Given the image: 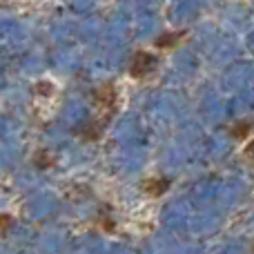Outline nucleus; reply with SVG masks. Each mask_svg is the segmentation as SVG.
<instances>
[{"instance_id":"nucleus-1","label":"nucleus","mask_w":254,"mask_h":254,"mask_svg":"<svg viewBox=\"0 0 254 254\" xmlns=\"http://www.w3.org/2000/svg\"><path fill=\"white\" fill-rule=\"evenodd\" d=\"M94 103H96V107H101V110L107 112L110 116L114 114L116 103H119V92H116L114 83H105L98 89H94Z\"/></svg>"},{"instance_id":"nucleus-2","label":"nucleus","mask_w":254,"mask_h":254,"mask_svg":"<svg viewBox=\"0 0 254 254\" xmlns=\"http://www.w3.org/2000/svg\"><path fill=\"white\" fill-rule=\"evenodd\" d=\"M156 67V56H152L149 52H138L134 54L129 63V76L131 78H145L149 71H154Z\"/></svg>"},{"instance_id":"nucleus-3","label":"nucleus","mask_w":254,"mask_h":254,"mask_svg":"<svg viewBox=\"0 0 254 254\" xmlns=\"http://www.w3.org/2000/svg\"><path fill=\"white\" fill-rule=\"evenodd\" d=\"M170 185H172L170 179H147L143 188L149 196H161V194H165L170 190Z\"/></svg>"},{"instance_id":"nucleus-4","label":"nucleus","mask_w":254,"mask_h":254,"mask_svg":"<svg viewBox=\"0 0 254 254\" xmlns=\"http://www.w3.org/2000/svg\"><path fill=\"white\" fill-rule=\"evenodd\" d=\"M103 127H105V123H101V121H89L87 125L80 127L78 134L83 136V140H96V138H101Z\"/></svg>"},{"instance_id":"nucleus-5","label":"nucleus","mask_w":254,"mask_h":254,"mask_svg":"<svg viewBox=\"0 0 254 254\" xmlns=\"http://www.w3.org/2000/svg\"><path fill=\"white\" fill-rule=\"evenodd\" d=\"M34 165L38 167V170H47V167L54 165V156L47 152V149H38L34 156Z\"/></svg>"},{"instance_id":"nucleus-6","label":"nucleus","mask_w":254,"mask_h":254,"mask_svg":"<svg viewBox=\"0 0 254 254\" xmlns=\"http://www.w3.org/2000/svg\"><path fill=\"white\" fill-rule=\"evenodd\" d=\"M232 136L237 140H243V138H248L250 136V131H252V123H248V121H239L237 125H232Z\"/></svg>"},{"instance_id":"nucleus-7","label":"nucleus","mask_w":254,"mask_h":254,"mask_svg":"<svg viewBox=\"0 0 254 254\" xmlns=\"http://www.w3.org/2000/svg\"><path fill=\"white\" fill-rule=\"evenodd\" d=\"M179 38H183V31H179V34H165V36H161V38L156 40V47H161V49L172 47V45H176V40Z\"/></svg>"},{"instance_id":"nucleus-8","label":"nucleus","mask_w":254,"mask_h":254,"mask_svg":"<svg viewBox=\"0 0 254 254\" xmlns=\"http://www.w3.org/2000/svg\"><path fill=\"white\" fill-rule=\"evenodd\" d=\"M11 225H13V219L9 214H0V239L4 237V234L11 230Z\"/></svg>"},{"instance_id":"nucleus-9","label":"nucleus","mask_w":254,"mask_h":254,"mask_svg":"<svg viewBox=\"0 0 254 254\" xmlns=\"http://www.w3.org/2000/svg\"><path fill=\"white\" fill-rule=\"evenodd\" d=\"M246 156H250V158H254V138L250 140V143L246 145Z\"/></svg>"},{"instance_id":"nucleus-10","label":"nucleus","mask_w":254,"mask_h":254,"mask_svg":"<svg viewBox=\"0 0 254 254\" xmlns=\"http://www.w3.org/2000/svg\"><path fill=\"white\" fill-rule=\"evenodd\" d=\"M38 85H40L38 92H43V94H49V92H52V85H49V83H38Z\"/></svg>"}]
</instances>
